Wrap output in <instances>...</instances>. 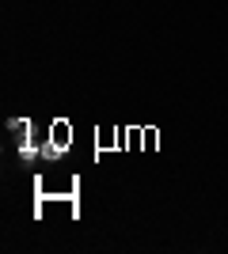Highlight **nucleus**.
<instances>
[{"label": "nucleus", "instance_id": "obj_1", "mask_svg": "<svg viewBox=\"0 0 228 254\" xmlns=\"http://www.w3.org/2000/svg\"><path fill=\"white\" fill-rule=\"evenodd\" d=\"M50 140H54V144H61V148H69V144H73V126H69L65 118H57L54 126H50Z\"/></svg>", "mask_w": 228, "mask_h": 254}, {"label": "nucleus", "instance_id": "obj_2", "mask_svg": "<svg viewBox=\"0 0 228 254\" xmlns=\"http://www.w3.org/2000/svg\"><path fill=\"white\" fill-rule=\"evenodd\" d=\"M8 129L19 137V144H27V137H31V126H27V118H15V122H8Z\"/></svg>", "mask_w": 228, "mask_h": 254}, {"label": "nucleus", "instance_id": "obj_3", "mask_svg": "<svg viewBox=\"0 0 228 254\" xmlns=\"http://www.w3.org/2000/svg\"><path fill=\"white\" fill-rule=\"evenodd\" d=\"M65 156V148H61V144H54V140H46L42 144V159H50V163H54V159H61Z\"/></svg>", "mask_w": 228, "mask_h": 254}, {"label": "nucleus", "instance_id": "obj_4", "mask_svg": "<svg viewBox=\"0 0 228 254\" xmlns=\"http://www.w3.org/2000/svg\"><path fill=\"white\" fill-rule=\"evenodd\" d=\"M95 144H99V148H110V144H118V129H114V133H110V129L95 133Z\"/></svg>", "mask_w": 228, "mask_h": 254}, {"label": "nucleus", "instance_id": "obj_5", "mask_svg": "<svg viewBox=\"0 0 228 254\" xmlns=\"http://www.w3.org/2000/svg\"><path fill=\"white\" fill-rule=\"evenodd\" d=\"M19 156L27 159V163H31V159H34V156H42V152H34V144L27 140V144H19Z\"/></svg>", "mask_w": 228, "mask_h": 254}, {"label": "nucleus", "instance_id": "obj_6", "mask_svg": "<svg viewBox=\"0 0 228 254\" xmlns=\"http://www.w3.org/2000/svg\"><path fill=\"white\" fill-rule=\"evenodd\" d=\"M141 133H145V148H156V140H160V137H156V129H141Z\"/></svg>", "mask_w": 228, "mask_h": 254}]
</instances>
